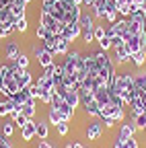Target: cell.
I'll use <instances>...</instances> for the list:
<instances>
[{
  "label": "cell",
  "mask_w": 146,
  "mask_h": 148,
  "mask_svg": "<svg viewBox=\"0 0 146 148\" xmlns=\"http://www.w3.org/2000/svg\"><path fill=\"white\" fill-rule=\"evenodd\" d=\"M19 90H21V86H19V82L14 80L12 64H4V66H0V92L4 95V99L14 97Z\"/></svg>",
  "instance_id": "6da1fadb"
},
{
  "label": "cell",
  "mask_w": 146,
  "mask_h": 148,
  "mask_svg": "<svg viewBox=\"0 0 146 148\" xmlns=\"http://www.w3.org/2000/svg\"><path fill=\"white\" fill-rule=\"evenodd\" d=\"M111 90L115 92V95L123 97L125 105H130V103H132V90H134V74H130V72L117 74L115 80H113Z\"/></svg>",
  "instance_id": "7a4b0ae2"
},
{
  "label": "cell",
  "mask_w": 146,
  "mask_h": 148,
  "mask_svg": "<svg viewBox=\"0 0 146 148\" xmlns=\"http://www.w3.org/2000/svg\"><path fill=\"white\" fill-rule=\"evenodd\" d=\"M39 25H43L51 35H62V31H64V25L66 23H62V21H58L56 16H51L49 12H39Z\"/></svg>",
  "instance_id": "3957f363"
},
{
  "label": "cell",
  "mask_w": 146,
  "mask_h": 148,
  "mask_svg": "<svg viewBox=\"0 0 146 148\" xmlns=\"http://www.w3.org/2000/svg\"><path fill=\"white\" fill-rule=\"evenodd\" d=\"M33 53H35V58H37V62H39L41 68H47V66H53V64H56V60H53V56H56V53L47 51L43 45H41V47L35 45V47H33Z\"/></svg>",
  "instance_id": "277c9868"
},
{
  "label": "cell",
  "mask_w": 146,
  "mask_h": 148,
  "mask_svg": "<svg viewBox=\"0 0 146 148\" xmlns=\"http://www.w3.org/2000/svg\"><path fill=\"white\" fill-rule=\"evenodd\" d=\"M10 64H12V74H14V80L19 82V86H21V88H27L29 84H33V78H31L29 68L25 70V68H19L14 62H10Z\"/></svg>",
  "instance_id": "5b68a950"
},
{
  "label": "cell",
  "mask_w": 146,
  "mask_h": 148,
  "mask_svg": "<svg viewBox=\"0 0 146 148\" xmlns=\"http://www.w3.org/2000/svg\"><path fill=\"white\" fill-rule=\"evenodd\" d=\"M78 35H82V29H80L78 23H66V25H64V31H62V37H64V39H68V41L72 43Z\"/></svg>",
  "instance_id": "8992f818"
},
{
  "label": "cell",
  "mask_w": 146,
  "mask_h": 148,
  "mask_svg": "<svg viewBox=\"0 0 146 148\" xmlns=\"http://www.w3.org/2000/svg\"><path fill=\"white\" fill-rule=\"evenodd\" d=\"M109 6H111V0H95L93 4V14L97 18H105L109 12Z\"/></svg>",
  "instance_id": "52a82bcc"
},
{
  "label": "cell",
  "mask_w": 146,
  "mask_h": 148,
  "mask_svg": "<svg viewBox=\"0 0 146 148\" xmlns=\"http://www.w3.org/2000/svg\"><path fill=\"white\" fill-rule=\"evenodd\" d=\"M103 134V123L101 121H90L86 127V138L88 140H99Z\"/></svg>",
  "instance_id": "ba28073f"
},
{
  "label": "cell",
  "mask_w": 146,
  "mask_h": 148,
  "mask_svg": "<svg viewBox=\"0 0 146 148\" xmlns=\"http://www.w3.org/2000/svg\"><path fill=\"white\" fill-rule=\"evenodd\" d=\"M113 49H115V58H117L119 64H125V62L132 60V51H130V47H127L125 43H121L119 47H113Z\"/></svg>",
  "instance_id": "9c48e42d"
},
{
  "label": "cell",
  "mask_w": 146,
  "mask_h": 148,
  "mask_svg": "<svg viewBox=\"0 0 146 148\" xmlns=\"http://www.w3.org/2000/svg\"><path fill=\"white\" fill-rule=\"evenodd\" d=\"M64 101L70 105V107H78L80 105V95H78V90L76 88H68V92H66V95H64Z\"/></svg>",
  "instance_id": "30bf717a"
},
{
  "label": "cell",
  "mask_w": 146,
  "mask_h": 148,
  "mask_svg": "<svg viewBox=\"0 0 146 148\" xmlns=\"http://www.w3.org/2000/svg\"><path fill=\"white\" fill-rule=\"evenodd\" d=\"M136 125L134 123H121V127H119V134H117V138H121V140H127V138H134V134H136Z\"/></svg>",
  "instance_id": "8fae6325"
},
{
  "label": "cell",
  "mask_w": 146,
  "mask_h": 148,
  "mask_svg": "<svg viewBox=\"0 0 146 148\" xmlns=\"http://www.w3.org/2000/svg\"><path fill=\"white\" fill-rule=\"evenodd\" d=\"M21 136H23V140H33V136H37V130H35V121L33 119H29V123L21 130Z\"/></svg>",
  "instance_id": "7c38bea8"
},
{
  "label": "cell",
  "mask_w": 146,
  "mask_h": 148,
  "mask_svg": "<svg viewBox=\"0 0 146 148\" xmlns=\"http://www.w3.org/2000/svg\"><path fill=\"white\" fill-rule=\"evenodd\" d=\"M14 109H16L14 101H12V99H4L2 103H0V117H6V115H10Z\"/></svg>",
  "instance_id": "4fadbf2b"
},
{
  "label": "cell",
  "mask_w": 146,
  "mask_h": 148,
  "mask_svg": "<svg viewBox=\"0 0 146 148\" xmlns=\"http://www.w3.org/2000/svg\"><path fill=\"white\" fill-rule=\"evenodd\" d=\"M10 99L14 101V105H19V107H23V105H25V103H27L29 99H33V97L29 95V90H27V88H21V90L16 92L14 97H10Z\"/></svg>",
  "instance_id": "5bb4252c"
},
{
  "label": "cell",
  "mask_w": 146,
  "mask_h": 148,
  "mask_svg": "<svg viewBox=\"0 0 146 148\" xmlns=\"http://www.w3.org/2000/svg\"><path fill=\"white\" fill-rule=\"evenodd\" d=\"M37 84H39V88L41 90H53V78L51 76H47V74H39V78H37Z\"/></svg>",
  "instance_id": "9a60e30c"
},
{
  "label": "cell",
  "mask_w": 146,
  "mask_h": 148,
  "mask_svg": "<svg viewBox=\"0 0 146 148\" xmlns=\"http://www.w3.org/2000/svg\"><path fill=\"white\" fill-rule=\"evenodd\" d=\"M4 53H6V60L14 62V60H16V56L21 53V49H19V45H16L14 41H10V43H6V47H4Z\"/></svg>",
  "instance_id": "2e32d148"
},
{
  "label": "cell",
  "mask_w": 146,
  "mask_h": 148,
  "mask_svg": "<svg viewBox=\"0 0 146 148\" xmlns=\"http://www.w3.org/2000/svg\"><path fill=\"white\" fill-rule=\"evenodd\" d=\"M58 41H60V35H49L47 39L43 41V47H45L47 51H51V53H56V49H58Z\"/></svg>",
  "instance_id": "e0dca14e"
},
{
  "label": "cell",
  "mask_w": 146,
  "mask_h": 148,
  "mask_svg": "<svg viewBox=\"0 0 146 148\" xmlns=\"http://www.w3.org/2000/svg\"><path fill=\"white\" fill-rule=\"evenodd\" d=\"M10 115H12V123H14V125H19L21 130L29 123V117H25V115H23V111H12Z\"/></svg>",
  "instance_id": "ac0fdd59"
},
{
  "label": "cell",
  "mask_w": 146,
  "mask_h": 148,
  "mask_svg": "<svg viewBox=\"0 0 146 148\" xmlns=\"http://www.w3.org/2000/svg\"><path fill=\"white\" fill-rule=\"evenodd\" d=\"M21 111H23V115L25 117H29V119H33V115H35V111H37V109H35V99H29L23 107H21Z\"/></svg>",
  "instance_id": "d6986e66"
},
{
  "label": "cell",
  "mask_w": 146,
  "mask_h": 148,
  "mask_svg": "<svg viewBox=\"0 0 146 148\" xmlns=\"http://www.w3.org/2000/svg\"><path fill=\"white\" fill-rule=\"evenodd\" d=\"M78 25H80L82 31H90V29H95V27H97V25L93 23V16H88V14H80Z\"/></svg>",
  "instance_id": "ffe728a7"
},
{
  "label": "cell",
  "mask_w": 146,
  "mask_h": 148,
  "mask_svg": "<svg viewBox=\"0 0 146 148\" xmlns=\"http://www.w3.org/2000/svg\"><path fill=\"white\" fill-rule=\"evenodd\" d=\"M47 119H49V123H51V125H58L60 121H64V119H62V115H60V111H58L56 107H51V105H49V113H47Z\"/></svg>",
  "instance_id": "44dd1931"
},
{
  "label": "cell",
  "mask_w": 146,
  "mask_h": 148,
  "mask_svg": "<svg viewBox=\"0 0 146 148\" xmlns=\"http://www.w3.org/2000/svg\"><path fill=\"white\" fill-rule=\"evenodd\" d=\"M8 8H10V12L14 14V18H19V16H25V4H21V2H12Z\"/></svg>",
  "instance_id": "7402d4cb"
},
{
  "label": "cell",
  "mask_w": 146,
  "mask_h": 148,
  "mask_svg": "<svg viewBox=\"0 0 146 148\" xmlns=\"http://www.w3.org/2000/svg\"><path fill=\"white\" fill-rule=\"evenodd\" d=\"M27 90H29V95H31L33 99H41V95H43V90L39 88V84H37V82L29 84V86H27Z\"/></svg>",
  "instance_id": "603a6c76"
},
{
  "label": "cell",
  "mask_w": 146,
  "mask_h": 148,
  "mask_svg": "<svg viewBox=\"0 0 146 148\" xmlns=\"http://www.w3.org/2000/svg\"><path fill=\"white\" fill-rule=\"evenodd\" d=\"M132 62H134L136 66H142V64L146 62V49H140V51L132 53Z\"/></svg>",
  "instance_id": "cb8c5ba5"
},
{
  "label": "cell",
  "mask_w": 146,
  "mask_h": 148,
  "mask_svg": "<svg viewBox=\"0 0 146 148\" xmlns=\"http://www.w3.org/2000/svg\"><path fill=\"white\" fill-rule=\"evenodd\" d=\"M68 51H70V41L64 39V37L60 35V41H58V49H56V53H68Z\"/></svg>",
  "instance_id": "d4e9b609"
},
{
  "label": "cell",
  "mask_w": 146,
  "mask_h": 148,
  "mask_svg": "<svg viewBox=\"0 0 146 148\" xmlns=\"http://www.w3.org/2000/svg\"><path fill=\"white\" fill-rule=\"evenodd\" d=\"M35 35H37V39H39V41H45L51 33H49V31H47L43 25H37V29H35Z\"/></svg>",
  "instance_id": "484cf974"
},
{
  "label": "cell",
  "mask_w": 146,
  "mask_h": 148,
  "mask_svg": "<svg viewBox=\"0 0 146 148\" xmlns=\"http://www.w3.org/2000/svg\"><path fill=\"white\" fill-rule=\"evenodd\" d=\"M35 130H37V136H39L41 140H45V138H47V123H45V121L35 123Z\"/></svg>",
  "instance_id": "4316f807"
},
{
  "label": "cell",
  "mask_w": 146,
  "mask_h": 148,
  "mask_svg": "<svg viewBox=\"0 0 146 148\" xmlns=\"http://www.w3.org/2000/svg\"><path fill=\"white\" fill-rule=\"evenodd\" d=\"M134 84L140 88H146V72H138L134 74Z\"/></svg>",
  "instance_id": "83f0119b"
},
{
  "label": "cell",
  "mask_w": 146,
  "mask_h": 148,
  "mask_svg": "<svg viewBox=\"0 0 146 148\" xmlns=\"http://www.w3.org/2000/svg\"><path fill=\"white\" fill-rule=\"evenodd\" d=\"M14 31H19V33H25L27 31V18L25 16H19L14 21Z\"/></svg>",
  "instance_id": "f1b7e54d"
},
{
  "label": "cell",
  "mask_w": 146,
  "mask_h": 148,
  "mask_svg": "<svg viewBox=\"0 0 146 148\" xmlns=\"http://www.w3.org/2000/svg\"><path fill=\"white\" fill-rule=\"evenodd\" d=\"M14 64L16 66H19V68H29V58H27V56L25 53H19V56H16V60H14Z\"/></svg>",
  "instance_id": "f546056e"
},
{
  "label": "cell",
  "mask_w": 146,
  "mask_h": 148,
  "mask_svg": "<svg viewBox=\"0 0 146 148\" xmlns=\"http://www.w3.org/2000/svg\"><path fill=\"white\" fill-rule=\"evenodd\" d=\"M12 31H14V25H0V37L2 39H6Z\"/></svg>",
  "instance_id": "4dcf8cb0"
},
{
  "label": "cell",
  "mask_w": 146,
  "mask_h": 148,
  "mask_svg": "<svg viewBox=\"0 0 146 148\" xmlns=\"http://www.w3.org/2000/svg\"><path fill=\"white\" fill-rule=\"evenodd\" d=\"M132 121H134V125L136 127H146V113H142V115H138V117H132Z\"/></svg>",
  "instance_id": "1f68e13d"
},
{
  "label": "cell",
  "mask_w": 146,
  "mask_h": 148,
  "mask_svg": "<svg viewBox=\"0 0 146 148\" xmlns=\"http://www.w3.org/2000/svg\"><path fill=\"white\" fill-rule=\"evenodd\" d=\"M12 132H14V123H4V125H2V136H4V138H10Z\"/></svg>",
  "instance_id": "d6a6232c"
},
{
  "label": "cell",
  "mask_w": 146,
  "mask_h": 148,
  "mask_svg": "<svg viewBox=\"0 0 146 148\" xmlns=\"http://www.w3.org/2000/svg\"><path fill=\"white\" fill-rule=\"evenodd\" d=\"M82 39H84V43L88 45L90 41H95V29H90V31H82Z\"/></svg>",
  "instance_id": "836d02e7"
},
{
  "label": "cell",
  "mask_w": 146,
  "mask_h": 148,
  "mask_svg": "<svg viewBox=\"0 0 146 148\" xmlns=\"http://www.w3.org/2000/svg\"><path fill=\"white\" fill-rule=\"evenodd\" d=\"M56 130H58V134H60V136H66V134H68V130H70V125H68V121H60V123L56 125Z\"/></svg>",
  "instance_id": "e575fe53"
},
{
  "label": "cell",
  "mask_w": 146,
  "mask_h": 148,
  "mask_svg": "<svg viewBox=\"0 0 146 148\" xmlns=\"http://www.w3.org/2000/svg\"><path fill=\"white\" fill-rule=\"evenodd\" d=\"M51 99H53V90H43V95H41V103H47V105H51Z\"/></svg>",
  "instance_id": "d590c367"
},
{
  "label": "cell",
  "mask_w": 146,
  "mask_h": 148,
  "mask_svg": "<svg viewBox=\"0 0 146 148\" xmlns=\"http://www.w3.org/2000/svg\"><path fill=\"white\" fill-rule=\"evenodd\" d=\"M99 45H101V49H103V51H107L109 47H113V43H111V39H109V37H103V39L99 41Z\"/></svg>",
  "instance_id": "8d00e7d4"
},
{
  "label": "cell",
  "mask_w": 146,
  "mask_h": 148,
  "mask_svg": "<svg viewBox=\"0 0 146 148\" xmlns=\"http://www.w3.org/2000/svg\"><path fill=\"white\" fill-rule=\"evenodd\" d=\"M103 37H105V27H99V25H97V27H95V39L101 41Z\"/></svg>",
  "instance_id": "74e56055"
},
{
  "label": "cell",
  "mask_w": 146,
  "mask_h": 148,
  "mask_svg": "<svg viewBox=\"0 0 146 148\" xmlns=\"http://www.w3.org/2000/svg\"><path fill=\"white\" fill-rule=\"evenodd\" d=\"M125 148H138V140L136 138H127L125 140Z\"/></svg>",
  "instance_id": "f35d334b"
},
{
  "label": "cell",
  "mask_w": 146,
  "mask_h": 148,
  "mask_svg": "<svg viewBox=\"0 0 146 148\" xmlns=\"http://www.w3.org/2000/svg\"><path fill=\"white\" fill-rule=\"evenodd\" d=\"M103 123H105V127H113L117 121H115L113 117H103Z\"/></svg>",
  "instance_id": "ab89813d"
},
{
  "label": "cell",
  "mask_w": 146,
  "mask_h": 148,
  "mask_svg": "<svg viewBox=\"0 0 146 148\" xmlns=\"http://www.w3.org/2000/svg\"><path fill=\"white\" fill-rule=\"evenodd\" d=\"M113 148H125V140L117 138V140H115V144H113Z\"/></svg>",
  "instance_id": "60d3db41"
},
{
  "label": "cell",
  "mask_w": 146,
  "mask_h": 148,
  "mask_svg": "<svg viewBox=\"0 0 146 148\" xmlns=\"http://www.w3.org/2000/svg\"><path fill=\"white\" fill-rule=\"evenodd\" d=\"M132 2H134V4H136V6H138V8L142 10V6L146 4V0H132Z\"/></svg>",
  "instance_id": "b9f144b4"
},
{
  "label": "cell",
  "mask_w": 146,
  "mask_h": 148,
  "mask_svg": "<svg viewBox=\"0 0 146 148\" xmlns=\"http://www.w3.org/2000/svg\"><path fill=\"white\" fill-rule=\"evenodd\" d=\"M132 2V0H115V4L117 6H123V4H130Z\"/></svg>",
  "instance_id": "7bdbcfd3"
},
{
  "label": "cell",
  "mask_w": 146,
  "mask_h": 148,
  "mask_svg": "<svg viewBox=\"0 0 146 148\" xmlns=\"http://www.w3.org/2000/svg\"><path fill=\"white\" fill-rule=\"evenodd\" d=\"M39 148H51V146H49V144L43 140V142H39Z\"/></svg>",
  "instance_id": "ee69618b"
},
{
  "label": "cell",
  "mask_w": 146,
  "mask_h": 148,
  "mask_svg": "<svg viewBox=\"0 0 146 148\" xmlns=\"http://www.w3.org/2000/svg\"><path fill=\"white\" fill-rule=\"evenodd\" d=\"M84 4H86V6H90V8H93V4H95V0H84Z\"/></svg>",
  "instance_id": "f6af8a7d"
},
{
  "label": "cell",
  "mask_w": 146,
  "mask_h": 148,
  "mask_svg": "<svg viewBox=\"0 0 146 148\" xmlns=\"http://www.w3.org/2000/svg\"><path fill=\"white\" fill-rule=\"evenodd\" d=\"M72 148H86L84 144H80V142H76V144H72Z\"/></svg>",
  "instance_id": "bcb514c9"
},
{
  "label": "cell",
  "mask_w": 146,
  "mask_h": 148,
  "mask_svg": "<svg viewBox=\"0 0 146 148\" xmlns=\"http://www.w3.org/2000/svg\"><path fill=\"white\" fill-rule=\"evenodd\" d=\"M72 2H74V4H78V6H80V4H84V0H72Z\"/></svg>",
  "instance_id": "7dc6e473"
},
{
  "label": "cell",
  "mask_w": 146,
  "mask_h": 148,
  "mask_svg": "<svg viewBox=\"0 0 146 148\" xmlns=\"http://www.w3.org/2000/svg\"><path fill=\"white\" fill-rule=\"evenodd\" d=\"M142 12H144V18H146V4L142 6Z\"/></svg>",
  "instance_id": "c3c4849f"
},
{
  "label": "cell",
  "mask_w": 146,
  "mask_h": 148,
  "mask_svg": "<svg viewBox=\"0 0 146 148\" xmlns=\"http://www.w3.org/2000/svg\"><path fill=\"white\" fill-rule=\"evenodd\" d=\"M64 148H72V144H66V146H64Z\"/></svg>",
  "instance_id": "681fc988"
},
{
  "label": "cell",
  "mask_w": 146,
  "mask_h": 148,
  "mask_svg": "<svg viewBox=\"0 0 146 148\" xmlns=\"http://www.w3.org/2000/svg\"><path fill=\"white\" fill-rule=\"evenodd\" d=\"M0 136H2V134H0Z\"/></svg>",
  "instance_id": "f907efd6"
},
{
  "label": "cell",
  "mask_w": 146,
  "mask_h": 148,
  "mask_svg": "<svg viewBox=\"0 0 146 148\" xmlns=\"http://www.w3.org/2000/svg\"><path fill=\"white\" fill-rule=\"evenodd\" d=\"M144 130H146V127H144Z\"/></svg>",
  "instance_id": "816d5d0a"
}]
</instances>
